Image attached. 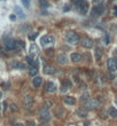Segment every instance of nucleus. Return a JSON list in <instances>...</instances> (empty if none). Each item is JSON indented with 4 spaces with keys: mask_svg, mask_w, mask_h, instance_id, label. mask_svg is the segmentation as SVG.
<instances>
[{
    "mask_svg": "<svg viewBox=\"0 0 117 126\" xmlns=\"http://www.w3.org/2000/svg\"><path fill=\"white\" fill-rule=\"evenodd\" d=\"M15 126H25V125H24V124H22V123H17Z\"/></svg>",
    "mask_w": 117,
    "mask_h": 126,
    "instance_id": "nucleus-37",
    "label": "nucleus"
},
{
    "mask_svg": "<svg viewBox=\"0 0 117 126\" xmlns=\"http://www.w3.org/2000/svg\"><path fill=\"white\" fill-rule=\"evenodd\" d=\"M26 126H36V124H35V122H28Z\"/></svg>",
    "mask_w": 117,
    "mask_h": 126,
    "instance_id": "nucleus-36",
    "label": "nucleus"
},
{
    "mask_svg": "<svg viewBox=\"0 0 117 126\" xmlns=\"http://www.w3.org/2000/svg\"><path fill=\"white\" fill-rule=\"evenodd\" d=\"M39 53V48L37 45H35V44H32L30 46V54L31 55H38Z\"/></svg>",
    "mask_w": 117,
    "mask_h": 126,
    "instance_id": "nucleus-17",
    "label": "nucleus"
},
{
    "mask_svg": "<svg viewBox=\"0 0 117 126\" xmlns=\"http://www.w3.org/2000/svg\"><path fill=\"white\" fill-rule=\"evenodd\" d=\"M36 37H37V33H36V32H35V35H29V38H30L31 40H33Z\"/></svg>",
    "mask_w": 117,
    "mask_h": 126,
    "instance_id": "nucleus-35",
    "label": "nucleus"
},
{
    "mask_svg": "<svg viewBox=\"0 0 117 126\" xmlns=\"http://www.w3.org/2000/svg\"><path fill=\"white\" fill-rule=\"evenodd\" d=\"M9 18H10V20H12V21H14V20H15V18H16V17H15V16H14V15H10V17H9Z\"/></svg>",
    "mask_w": 117,
    "mask_h": 126,
    "instance_id": "nucleus-38",
    "label": "nucleus"
},
{
    "mask_svg": "<svg viewBox=\"0 0 117 126\" xmlns=\"http://www.w3.org/2000/svg\"><path fill=\"white\" fill-rule=\"evenodd\" d=\"M65 39H67V43L72 44V45H76V44L79 41V37H78V35L76 33V32H74V31H70V32L67 33V36H65Z\"/></svg>",
    "mask_w": 117,
    "mask_h": 126,
    "instance_id": "nucleus-3",
    "label": "nucleus"
},
{
    "mask_svg": "<svg viewBox=\"0 0 117 126\" xmlns=\"http://www.w3.org/2000/svg\"><path fill=\"white\" fill-rule=\"evenodd\" d=\"M108 113H109V116L110 117H113V118H116L117 117V110L114 107H110V108H108Z\"/></svg>",
    "mask_w": 117,
    "mask_h": 126,
    "instance_id": "nucleus-20",
    "label": "nucleus"
},
{
    "mask_svg": "<svg viewBox=\"0 0 117 126\" xmlns=\"http://www.w3.org/2000/svg\"><path fill=\"white\" fill-rule=\"evenodd\" d=\"M10 110H12V111H17V105H16V104H12V105H10Z\"/></svg>",
    "mask_w": 117,
    "mask_h": 126,
    "instance_id": "nucleus-32",
    "label": "nucleus"
},
{
    "mask_svg": "<svg viewBox=\"0 0 117 126\" xmlns=\"http://www.w3.org/2000/svg\"><path fill=\"white\" fill-rule=\"evenodd\" d=\"M77 115L79 116V117H86L87 116V109L86 108H79L77 110Z\"/></svg>",
    "mask_w": 117,
    "mask_h": 126,
    "instance_id": "nucleus-18",
    "label": "nucleus"
},
{
    "mask_svg": "<svg viewBox=\"0 0 117 126\" xmlns=\"http://www.w3.org/2000/svg\"><path fill=\"white\" fill-rule=\"evenodd\" d=\"M64 103L69 105H74L76 103V99L72 97V96H65L64 97Z\"/></svg>",
    "mask_w": 117,
    "mask_h": 126,
    "instance_id": "nucleus-16",
    "label": "nucleus"
},
{
    "mask_svg": "<svg viewBox=\"0 0 117 126\" xmlns=\"http://www.w3.org/2000/svg\"><path fill=\"white\" fill-rule=\"evenodd\" d=\"M85 104V107H86V109H96L98 107H99V102L96 100H93V99H90V100L87 101V102H85L84 103Z\"/></svg>",
    "mask_w": 117,
    "mask_h": 126,
    "instance_id": "nucleus-9",
    "label": "nucleus"
},
{
    "mask_svg": "<svg viewBox=\"0 0 117 126\" xmlns=\"http://www.w3.org/2000/svg\"><path fill=\"white\" fill-rule=\"evenodd\" d=\"M75 5L77 6V12L80 15H86L88 12V4L85 0H74Z\"/></svg>",
    "mask_w": 117,
    "mask_h": 126,
    "instance_id": "nucleus-1",
    "label": "nucleus"
},
{
    "mask_svg": "<svg viewBox=\"0 0 117 126\" xmlns=\"http://www.w3.org/2000/svg\"><path fill=\"white\" fill-rule=\"evenodd\" d=\"M4 45H5V47L7 48V49H9V51H13V49H15V47H16V43H15V40L10 39V38L5 40Z\"/></svg>",
    "mask_w": 117,
    "mask_h": 126,
    "instance_id": "nucleus-8",
    "label": "nucleus"
},
{
    "mask_svg": "<svg viewBox=\"0 0 117 126\" xmlns=\"http://www.w3.org/2000/svg\"><path fill=\"white\" fill-rule=\"evenodd\" d=\"M29 74H30V76L35 77L36 74H38V69H37L36 67H31V68H30V71H29Z\"/></svg>",
    "mask_w": 117,
    "mask_h": 126,
    "instance_id": "nucleus-23",
    "label": "nucleus"
},
{
    "mask_svg": "<svg viewBox=\"0 0 117 126\" xmlns=\"http://www.w3.org/2000/svg\"><path fill=\"white\" fill-rule=\"evenodd\" d=\"M43 83V79L40 78V77H35V78L32 79V85L35 87H39Z\"/></svg>",
    "mask_w": 117,
    "mask_h": 126,
    "instance_id": "nucleus-19",
    "label": "nucleus"
},
{
    "mask_svg": "<svg viewBox=\"0 0 117 126\" xmlns=\"http://www.w3.org/2000/svg\"><path fill=\"white\" fill-rule=\"evenodd\" d=\"M25 61L28 62V63H29L31 67H36V68H37V65H38V62L35 61L33 59H31L30 56H26V57H25Z\"/></svg>",
    "mask_w": 117,
    "mask_h": 126,
    "instance_id": "nucleus-21",
    "label": "nucleus"
},
{
    "mask_svg": "<svg viewBox=\"0 0 117 126\" xmlns=\"http://www.w3.org/2000/svg\"><path fill=\"white\" fill-rule=\"evenodd\" d=\"M82 45H83V47H85V48H92L93 47V45H94V43H93V40L92 39L85 37V38H83L82 39Z\"/></svg>",
    "mask_w": 117,
    "mask_h": 126,
    "instance_id": "nucleus-10",
    "label": "nucleus"
},
{
    "mask_svg": "<svg viewBox=\"0 0 117 126\" xmlns=\"http://www.w3.org/2000/svg\"><path fill=\"white\" fill-rule=\"evenodd\" d=\"M68 89H69V88H67V87H65V86H63V85L61 86V92H62V93H65V92L68 91Z\"/></svg>",
    "mask_w": 117,
    "mask_h": 126,
    "instance_id": "nucleus-33",
    "label": "nucleus"
},
{
    "mask_svg": "<svg viewBox=\"0 0 117 126\" xmlns=\"http://www.w3.org/2000/svg\"><path fill=\"white\" fill-rule=\"evenodd\" d=\"M40 5H41L43 7H45V8H47L48 7V2L47 1H45V0H40Z\"/></svg>",
    "mask_w": 117,
    "mask_h": 126,
    "instance_id": "nucleus-29",
    "label": "nucleus"
},
{
    "mask_svg": "<svg viewBox=\"0 0 117 126\" xmlns=\"http://www.w3.org/2000/svg\"><path fill=\"white\" fill-rule=\"evenodd\" d=\"M39 116H40V119L43 122H48L51 119V113L48 111V109L46 108H41L40 111H39Z\"/></svg>",
    "mask_w": 117,
    "mask_h": 126,
    "instance_id": "nucleus-5",
    "label": "nucleus"
},
{
    "mask_svg": "<svg viewBox=\"0 0 117 126\" xmlns=\"http://www.w3.org/2000/svg\"><path fill=\"white\" fill-rule=\"evenodd\" d=\"M62 85H63V86H65L67 88H70V87L72 86V83L70 82L69 79H65V80H64V83L62 84Z\"/></svg>",
    "mask_w": 117,
    "mask_h": 126,
    "instance_id": "nucleus-26",
    "label": "nucleus"
},
{
    "mask_svg": "<svg viewBox=\"0 0 117 126\" xmlns=\"http://www.w3.org/2000/svg\"><path fill=\"white\" fill-rule=\"evenodd\" d=\"M51 105H53V103H52V102H49V101H47V102H45V104H44V107H45L46 109H48L49 107H51Z\"/></svg>",
    "mask_w": 117,
    "mask_h": 126,
    "instance_id": "nucleus-31",
    "label": "nucleus"
},
{
    "mask_svg": "<svg viewBox=\"0 0 117 126\" xmlns=\"http://www.w3.org/2000/svg\"><path fill=\"white\" fill-rule=\"evenodd\" d=\"M40 126H49L48 124H43V125H40Z\"/></svg>",
    "mask_w": 117,
    "mask_h": 126,
    "instance_id": "nucleus-39",
    "label": "nucleus"
},
{
    "mask_svg": "<svg viewBox=\"0 0 117 126\" xmlns=\"http://www.w3.org/2000/svg\"><path fill=\"white\" fill-rule=\"evenodd\" d=\"M15 43H16V47H15V49H21V48L24 47V43H23L22 40H15Z\"/></svg>",
    "mask_w": 117,
    "mask_h": 126,
    "instance_id": "nucleus-24",
    "label": "nucleus"
},
{
    "mask_svg": "<svg viewBox=\"0 0 117 126\" xmlns=\"http://www.w3.org/2000/svg\"><path fill=\"white\" fill-rule=\"evenodd\" d=\"M90 100V97H88V94H84V95L82 96V101L85 103V102H87V101Z\"/></svg>",
    "mask_w": 117,
    "mask_h": 126,
    "instance_id": "nucleus-28",
    "label": "nucleus"
},
{
    "mask_svg": "<svg viewBox=\"0 0 117 126\" xmlns=\"http://www.w3.org/2000/svg\"><path fill=\"white\" fill-rule=\"evenodd\" d=\"M15 13L17 14L20 18H24V17H25V15H24V13H23V10H22L20 7H15Z\"/></svg>",
    "mask_w": 117,
    "mask_h": 126,
    "instance_id": "nucleus-22",
    "label": "nucleus"
},
{
    "mask_svg": "<svg viewBox=\"0 0 117 126\" xmlns=\"http://www.w3.org/2000/svg\"><path fill=\"white\" fill-rule=\"evenodd\" d=\"M1 97H2V93L0 92V99H1Z\"/></svg>",
    "mask_w": 117,
    "mask_h": 126,
    "instance_id": "nucleus-40",
    "label": "nucleus"
},
{
    "mask_svg": "<svg viewBox=\"0 0 117 126\" xmlns=\"http://www.w3.org/2000/svg\"><path fill=\"white\" fill-rule=\"evenodd\" d=\"M107 67H108L109 71L115 72V71H117V61L115 59H109L107 61Z\"/></svg>",
    "mask_w": 117,
    "mask_h": 126,
    "instance_id": "nucleus-6",
    "label": "nucleus"
},
{
    "mask_svg": "<svg viewBox=\"0 0 117 126\" xmlns=\"http://www.w3.org/2000/svg\"><path fill=\"white\" fill-rule=\"evenodd\" d=\"M104 5L101 4V5H96V6H94L93 7V9H92L91 12V15L92 16H100V15H102L104 12Z\"/></svg>",
    "mask_w": 117,
    "mask_h": 126,
    "instance_id": "nucleus-4",
    "label": "nucleus"
},
{
    "mask_svg": "<svg viewBox=\"0 0 117 126\" xmlns=\"http://www.w3.org/2000/svg\"><path fill=\"white\" fill-rule=\"evenodd\" d=\"M111 1H113V0H111Z\"/></svg>",
    "mask_w": 117,
    "mask_h": 126,
    "instance_id": "nucleus-41",
    "label": "nucleus"
},
{
    "mask_svg": "<svg viewBox=\"0 0 117 126\" xmlns=\"http://www.w3.org/2000/svg\"><path fill=\"white\" fill-rule=\"evenodd\" d=\"M101 56H102V49L98 47L95 49V57H96V60H100V59H101Z\"/></svg>",
    "mask_w": 117,
    "mask_h": 126,
    "instance_id": "nucleus-25",
    "label": "nucleus"
},
{
    "mask_svg": "<svg viewBox=\"0 0 117 126\" xmlns=\"http://www.w3.org/2000/svg\"><path fill=\"white\" fill-rule=\"evenodd\" d=\"M45 91L48 92V93H54V92L56 91V86H55V84L52 83V82L46 83V85H45Z\"/></svg>",
    "mask_w": 117,
    "mask_h": 126,
    "instance_id": "nucleus-11",
    "label": "nucleus"
},
{
    "mask_svg": "<svg viewBox=\"0 0 117 126\" xmlns=\"http://www.w3.org/2000/svg\"><path fill=\"white\" fill-rule=\"evenodd\" d=\"M56 61L59 62L60 64H65V63L68 62V57H67L65 54H60V55H57Z\"/></svg>",
    "mask_w": 117,
    "mask_h": 126,
    "instance_id": "nucleus-13",
    "label": "nucleus"
},
{
    "mask_svg": "<svg viewBox=\"0 0 117 126\" xmlns=\"http://www.w3.org/2000/svg\"><path fill=\"white\" fill-rule=\"evenodd\" d=\"M54 41H55V38L51 35H46V36H44V37L40 38V44H41L43 47H47L49 45H53Z\"/></svg>",
    "mask_w": 117,
    "mask_h": 126,
    "instance_id": "nucleus-2",
    "label": "nucleus"
},
{
    "mask_svg": "<svg viewBox=\"0 0 117 126\" xmlns=\"http://www.w3.org/2000/svg\"><path fill=\"white\" fill-rule=\"evenodd\" d=\"M82 59H83V56L80 54H78V53H72L70 55V60L72 62H79V61H82Z\"/></svg>",
    "mask_w": 117,
    "mask_h": 126,
    "instance_id": "nucleus-14",
    "label": "nucleus"
},
{
    "mask_svg": "<svg viewBox=\"0 0 117 126\" xmlns=\"http://www.w3.org/2000/svg\"><path fill=\"white\" fill-rule=\"evenodd\" d=\"M21 1L25 8H29V7H30V0H21Z\"/></svg>",
    "mask_w": 117,
    "mask_h": 126,
    "instance_id": "nucleus-27",
    "label": "nucleus"
},
{
    "mask_svg": "<svg viewBox=\"0 0 117 126\" xmlns=\"http://www.w3.org/2000/svg\"><path fill=\"white\" fill-rule=\"evenodd\" d=\"M10 67L14 68V69H24L25 68V65L22 64V63H20L17 61H12L10 62Z\"/></svg>",
    "mask_w": 117,
    "mask_h": 126,
    "instance_id": "nucleus-15",
    "label": "nucleus"
},
{
    "mask_svg": "<svg viewBox=\"0 0 117 126\" xmlns=\"http://www.w3.org/2000/svg\"><path fill=\"white\" fill-rule=\"evenodd\" d=\"M93 1H94V4H96V5H101V4H103L104 0H93Z\"/></svg>",
    "mask_w": 117,
    "mask_h": 126,
    "instance_id": "nucleus-34",
    "label": "nucleus"
},
{
    "mask_svg": "<svg viewBox=\"0 0 117 126\" xmlns=\"http://www.w3.org/2000/svg\"><path fill=\"white\" fill-rule=\"evenodd\" d=\"M23 104L25 107L26 109H30L33 104V97L31 95H26L24 96V99H23Z\"/></svg>",
    "mask_w": 117,
    "mask_h": 126,
    "instance_id": "nucleus-7",
    "label": "nucleus"
},
{
    "mask_svg": "<svg viewBox=\"0 0 117 126\" xmlns=\"http://www.w3.org/2000/svg\"><path fill=\"white\" fill-rule=\"evenodd\" d=\"M43 71H44V74H53L56 72V68L53 67V65H45Z\"/></svg>",
    "mask_w": 117,
    "mask_h": 126,
    "instance_id": "nucleus-12",
    "label": "nucleus"
},
{
    "mask_svg": "<svg viewBox=\"0 0 117 126\" xmlns=\"http://www.w3.org/2000/svg\"><path fill=\"white\" fill-rule=\"evenodd\" d=\"M111 14L114 16H117V6H114L113 7V10H111Z\"/></svg>",
    "mask_w": 117,
    "mask_h": 126,
    "instance_id": "nucleus-30",
    "label": "nucleus"
}]
</instances>
